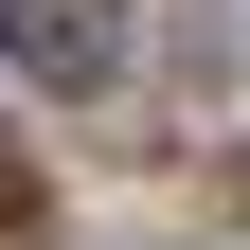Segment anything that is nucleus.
I'll list each match as a JSON object with an SVG mask.
<instances>
[{
    "label": "nucleus",
    "instance_id": "nucleus-1",
    "mask_svg": "<svg viewBox=\"0 0 250 250\" xmlns=\"http://www.w3.org/2000/svg\"><path fill=\"white\" fill-rule=\"evenodd\" d=\"M0 36L36 54L54 89H107V72H125V0H18V18H0Z\"/></svg>",
    "mask_w": 250,
    "mask_h": 250
},
{
    "label": "nucleus",
    "instance_id": "nucleus-2",
    "mask_svg": "<svg viewBox=\"0 0 250 250\" xmlns=\"http://www.w3.org/2000/svg\"><path fill=\"white\" fill-rule=\"evenodd\" d=\"M36 232V161H18V143H0V250Z\"/></svg>",
    "mask_w": 250,
    "mask_h": 250
},
{
    "label": "nucleus",
    "instance_id": "nucleus-3",
    "mask_svg": "<svg viewBox=\"0 0 250 250\" xmlns=\"http://www.w3.org/2000/svg\"><path fill=\"white\" fill-rule=\"evenodd\" d=\"M0 18H18V0H0Z\"/></svg>",
    "mask_w": 250,
    "mask_h": 250
}]
</instances>
